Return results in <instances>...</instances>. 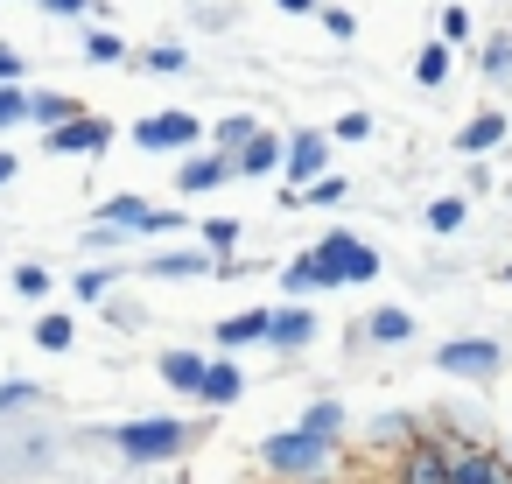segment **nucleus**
<instances>
[{"label":"nucleus","mask_w":512,"mask_h":484,"mask_svg":"<svg viewBox=\"0 0 512 484\" xmlns=\"http://www.w3.org/2000/svg\"><path fill=\"white\" fill-rule=\"evenodd\" d=\"M428 435V414H414V407H379V414H365L358 421V442H365V456H407L414 442Z\"/></svg>","instance_id":"7"},{"label":"nucleus","mask_w":512,"mask_h":484,"mask_svg":"<svg viewBox=\"0 0 512 484\" xmlns=\"http://www.w3.org/2000/svg\"><path fill=\"white\" fill-rule=\"evenodd\" d=\"M505 344L498 337H477V330H463V337H442L435 344V379H456V386H491L498 372H505Z\"/></svg>","instance_id":"4"},{"label":"nucleus","mask_w":512,"mask_h":484,"mask_svg":"<svg viewBox=\"0 0 512 484\" xmlns=\"http://www.w3.org/2000/svg\"><path fill=\"white\" fill-rule=\"evenodd\" d=\"M78 113H85L78 92H57V85H36V92H29V127H43V134L64 127V120H78Z\"/></svg>","instance_id":"25"},{"label":"nucleus","mask_w":512,"mask_h":484,"mask_svg":"<svg viewBox=\"0 0 512 484\" xmlns=\"http://www.w3.org/2000/svg\"><path fill=\"white\" fill-rule=\"evenodd\" d=\"M127 141L141 148V155H190V148H204L211 141V127L197 120V113H183V106H169V113H148V120H134L127 127Z\"/></svg>","instance_id":"5"},{"label":"nucleus","mask_w":512,"mask_h":484,"mask_svg":"<svg viewBox=\"0 0 512 484\" xmlns=\"http://www.w3.org/2000/svg\"><path fill=\"white\" fill-rule=\"evenodd\" d=\"M316 22H323V36H330V43H358V15H351V8H337V0H323Z\"/></svg>","instance_id":"40"},{"label":"nucleus","mask_w":512,"mask_h":484,"mask_svg":"<svg viewBox=\"0 0 512 484\" xmlns=\"http://www.w3.org/2000/svg\"><path fill=\"white\" fill-rule=\"evenodd\" d=\"M330 141H337V134H323V127H295V134H288V162H281V183L309 190L316 176H330Z\"/></svg>","instance_id":"13"},{"label":"nucleus","mask_w":512,"mask_h":484,"mask_svg":"<svg viewBox=\"0 0 512 484\" xmlns=\"http://www.w3.org/2000/svg\"><path fill=\"white\" fill-rule=\"evenodd\" d=\"M43 400H50L43 379H0V421H15V414H29V407H43Z\"/></svg>","instance_id":"33"},{"label":"nucleus","mask_w":512,"mask_h":484,"mask_svg":"<svg viewBox=\"0 0 512 484\" xmlns=\"http://www.w3.org/2000/svg\"><path fill=\"white\" fill-rule=\"evenodd\" d=\"M197 239H204L218 260H239V239H246V232H239V218H204V225H197Z\"/></svg>","instance_id":"35"},{"label":"nucleus","mask_w":512,"mask_h":484,"mask_svg":"<svg viewBox=\"0 0 512 484\" xmlns=\"http://www.w3.org/2000/svg\"><path fill=\"white\" fill-rule=\"evenodd\" d=\"M225 183H246L232 148H211V141H204V148L176 155V197H211V190H225Z\"/></svg>","instance_id":"9"},{"label":"nucleus","mask_w":512,"mask_h":484,"mask_svg":"<svg viewBox=\"0 0 512 484\" xmlns=\"http://www.w3.org/2000/svg\"><path fill=\"white\" fill-rule=\"evenodd\" d=\"M204 365H211V351H197V344H169V351H155V379H162L169 393H183V400H197Z\"/></svg>","instance_id":"15"},{"label":"nucleus","mask_w":512,"mask_h":484,"mask_svg":"<svg viewBox=\"0 0 512 484\" xmlns=\"http://www.w3.org/2000/svg\"><path fill=\"white\" fill-rule=\"evenodd\" d=\"M456 484H512L505 442H463L456 449Z\"/></svg>","instance_id":"17"},{"label":"nucleus","mask_w":512,"mask_h":484,"mask_svg":"<svg viewBox=\"0 0 512 484\" xmlns=\"http://www.w3.org/2000/svg\"><path fill=\"white\" fill-rule=\"evenodd\" d=\"M246 400V365H239V351H211V365H204V386H197V407H239Z\"/></svg>","instance_id":"14"},{"label":"nucleus","mask_w":512,"mask_h":484,"mask_svg":"<svg viewBox=\"0 0 512 484\" xmlns=\"http://www.w3.org/2000/svg\"><path fill=\"white\" fill-rule=\"evenodd\" d=\"M8 78H29V64H22L15 43H0V85H8Z\"/></svg>","instance_id":"45"},{"label":"nucleus","mask_w":512,"mask_h":484,"mask_svg":"<svg viewBox=\"0 0 512 484\" xmlns=\"http://www.w3.org/2000/svg\"><path fill=\"white\" fill-rule=\"evenodd\" d=\"M99 218H113V225H127V232H141V239H169V232H183V218H176V211H162V204H148L141 190H113V197H99Z\"/></svg>","instance_id":"11"},{"label":"nucleus","mask_w":512,"mask_h":484,"mask_svg":"<svg viewBox=\"0 0 512 484\" xmlns=\"http://www.w3.org/2000/svg\"><path fill=\"white\" fill-rule=\"evenodd\" d=\"M302 484H337V477H302Z\"/></svg>","instance_id":"49"},{"label":"nucleus","mask_w":512,"mask_h":484,"mask_svg":"<svg viewBox=\"0 0 512 484\" xmlns=\"http://www.w3.org/2000/svg\"><path fill=\"white\" fill-rule=\"evenodd\" d=\"M29 8H36V15H50V22H85L99 0H29Z\"/></svg>","instance_id":"42"},{"label":"nucleus","mask_w":512,"mask_h":484,"mask_svg":"<svg viewBox=\"0 0 512 484\" xmlns=\"http://www.w3.org/2000/svg\"><path fill=\"white\" fill-rule=\"evenodd\" d=\"M470 204H477L470 190H442V197H428V204H421V225H428L435 239H456V232L470 225Z\"/></svg>","instance_id":"24"},{"label":"nucleus","mask_w":512,"mask_h":484,"mask_svg":"<svg viewBox=\"0 0 512 484\" xmlns=\"http://www.w3.org/2000/svg\"><path fill=\"white\" fill-rule=\"evenodd\" d=\"M127 239H141V232H127V225H113V218H92V225H85V253H120Z\"/></svg>","instance_id":"38"},{"label":"nucleus","mask_w":512,"mask_h":484,"mask_svg":"<svg viewBox=\"0 0 512 484\" xmlns=\"http://www.w3.org/2000/svg\"><path fill=\"white\" fill-rule=\"evenodd\" d=\"M428 428H442V435H456V442H491V435H498V421H491L484 400H442V407L428 414Z\"/></svg>","instance_id":"16"},{"label":"nucleus","mask_w":512,"mask_h":484,"mask_svg":"<svg viewBox=\"0 0 512 484\" xmlns=\"http://www.w3.org/2000/svg\"><path fill=\"white\" fill-rule=\"evenodd\" d=\"M29 92H36L29 78H8V85H0V141L29 127Z\"/></svg>","instance_id":"32"},{"label":"nucleus","mask_w":512,"mask_h":484,"mask_svg":"<svg viewBox=\"0 0 512 484\" xmlns=\"http://www.w3.org/2000/svg\"><path fill=\"white\" fill-rule=\"evenodd\" d=\"M134 64H141L148 78H183V71H190V50H183V43H141Z\"/></svg>","instance_id":"30"},{"label":"nucleus","mask_w":512,"mask_h":484,"mask_svg":"<svg viewBox=\"0 0 512 484\" xmlns=\"http://www.w3.org/2000/svg\"><path fill=\"white\" fill-rule=\"evenodd\" d=\"M505 141H512V120H505L498 106L456 127V155H463V162H470V155H491V148H505Z\"/></svg>","instance_id":"23"},{"label":"nucleus","mask_w":512,"mask_h":484,"mask_svg":"<svg viewBox=\"0 0 512 484\" xmlns=\"http://www.w3.org/2000/svg\"><path fill=\"white\" fill-rule=\"evenodd\" d=\"M211 421H218V407H204V414H134V421L106 428V449L127 470H162V463H183L211 435Z\"/></svg>","instance_id":"1"},{"label":"nucleus","mask_w":512,"mask_h":484,"mask_svg":"<svg viewBox=\"0 0 512 484\" xmlns=\"http://www.w3.org/2000/svg\"><path fill=\"white\" fill-rule=\"evenodd\" d=\"M316 337H323L316 295H281V302H274V323H267V351H274V358H302Z\"/></svg>","instance_id":"6"},{"label":"nucleus","mask_w":512,"mask_h":484,"mask_svg":"<svg viewBox=\"0 0 512 484\" xmlns=\"http://www.w3.org/2000/svg\"><path fill=\"white\" fill-rule=\"evenodd\" d=\"M358 323H365L372 351H400V344H414V309H407V302H379V309L358 316Z\"/></svg>","instance_id":"21"},{"label":"nucleus","mask_w":512,"mask_h":484,"mask_svg":"<svg viewBox=\"0 0 512 484\" xmlns=\"http://www.w3.org/2000/svg\"><path fill=\"white\" fill-rule=\"evenodd\" d=\"M449 71H456V43H442V36H435V43H421V50H414V85H421V92H442V85H449Z\"/></svg>","instance_id":"26"},{"label":"nucleus","mask_w":512,"mask_h":484,"mask_svg":"<svg viewBox=\"0 0 512 484\" xmlns=\"http://www.w3.org/2000/svg\"><path fill=\"white\" fill-rule=\"evenodd\" d=\"M148 288H162V281H204V274H218V253L197 239V246H155L141 267H134Z\"/></svg>","instance_id":"12"},{"label":"nucleus","mask_w":512,"mask_h":484,"mask_svg":"<svg viewBox=\"0 0 512 484\" xmlns=\"http://www.w3.org/2000/svg\"><path fill=\"white\" fill-rule=\"evenodd\" d=\"M456 435H442V428H428L407 456H393V484H456Z\"/></svg>","instance_id":"8"},{"label":"nucleus","mask_w":512,"mask_h":484,"mask_svg":"<svg viewBox=\"0 0 512 484\" xmlns=\"http://www.w3.org/2000/svg\"><path fill=\"white\" fill-rule=\"evenodd\" d=\"M505 190H512V183H505Z\"/></svg>","instance_id":"50"},{"label":"nucleus","mask_w":512,"mask_h":484,"mask_svg":"<svg viewBox=\"0 0 512 484\" xmlns=\"http://www.w3.org/2000/svg\"><path fill=\"white\" fill-rule=\"evenodd\" d=\"M15 176H22V155H15V148H8V141H0V190H8V183H15Z\"/></svg>","instance_id":"46"},{"label":"nucleus","mask_w":512,"mask_h":484,"mask_svg":"<svg viewBox=\"0 0 512 484\" xmlns=\"http://www.w3.org/2000/svg\"><path fill=\"white\" fill-rule=\"evenodd\" d=\"M8 288H15L22 302H50V295H57V267H43V260H15V267H8Z\"/></svg>","instance_id":"29"},{"label":"nucleus","mask_w":512,"mask_h":484,"mask_svg":"<svg viewBox=\"0 0 512 484\" xmlns=\"http://www.w3.org/2000/svg\"><path fill=\"white\" fill-rule=\"evenodd\" d=\"M330 134H337L344 148H365L379 127H372V113H337V120H330Z\"/></svg>","instance_id":"41"},{"label":"nucleus","mask_w":512,"mask_h":484,"mask_svg":"<svg viewBox=\"0 0 512 484\" xmlns=\"http://www.w3.org/2000/svg\"><path fill=\"white\" fill-rule=\"evenodd\" d=\"M281 162H288V134H281V127H260V134L239 148V176H246V183L281 176Z\"/></svg>","instance_id":"20"},{"label":"nucleus","mask_w":512,"mask_h":484,"mask_svg":"<svg viewBox=\"0 0 512 484\" xmlns=\"http://www.w3.org/2000/svg\"><path fill=\"white\" fill-rule=\"evenodd\" d=\"M99 316H106V323H113V330H127V337H134V330H148V323H155V316H148V302H141V295H127V288H113V295H106V302H99Z\"/></svg>","instance_id":"31"},{"label":"nucleus","mask_w":512,"mask_h":484,"mask_svg":"<svg viewBox=\"0 0 512 484\" xmlns=\"http://www.w3.org/2000/svg\"><path fill=\"white\" fill-rule=\"evenodd\" d=\"M78 64H92V71H120V64H134V43H127L113 22H99V29L78 36Z\"/></svg>","instance_id":"19"},{"label":"nucleus","mask_w":512,"mask_h":484,"mask_svg":"<svg viewBox=\"0 0 512 484\" xmlns=\"http://www.w3.org/2000/svg\"><path fill=\"white\" fill-rule=\"evenodd\" d=\"M29 344H36V351H50V358H57V351H71V344H78V316L43 309V316L29 323Z\"/></svg>","instance_id":"27"},{"label":"nucleus","mask_w":512,"mask_h":484,"mask_svg":"<svg viewBox=\"0 0 512 484\" xmlns=\"http://www.w3.org/2000/svg\"><path fill=\"white\" fill-rule=\"evenodd\" d=\"M477 71H484V85H505V78H512V36H491V43L477 50Z\"/></svg>","instance_id":"37"},{"label":"nucleus","mask_w":512,"mask_h":484,"mask_svg":"<svg viewBox=\"0 0 512 484\" xmlns=\"http://www.w3.org/2000/svg\"><path fill=\"white\" fill-rule=\"evenodd\" d=\"M113 134H120V127H113V120H99V113L85 106L78 120H64V127H50V134H43V155L92 162V155H106V148H113Z\"/></svg>","instance_id":"10"},{"label":"nucleus","mask_w":512,"mask_h":484,"mask_svg":"<svg viewBox=\"0 0 512 484\" xmlns=\"http://www.w3.org/2000/svg\"><path fill=\"white\" fill-rule=\"evenodd\" d=\"M337 463H344V442H330V435H316V428H267L260 435V470L274 477V484H302V477H337Z\"/></svg>","instance_id":"2"},{"label":"nucleus","mask_w":512,"mask_h":484,"mask_svg":"<svg viewBox=\"0 0 512 484\" xmlns=\"http://www.w3.org/2000/svg\"><path fill=\"white\" fill-rule=\"evenodd\" d=\"M274 8H281V15H316L323 0H274Z\"/></svg>","instance_id":"47"},{"label":"nucleus","mask_w":512,"mask_h":484,"mask_svg":"<svg viewBox=\"0 0 512 484\" xmlns=\"http://www.w3.org/2000/svg\"><path fill=\"white\" fill-rule=\"evenodd\" d=\"M274 288H281V295H323V288H316V267H309V253H295V260L274 274Z\"/></svg>","instance_id":"39"},{"label":"nucleus","mask_w":512,"mask_h":484,"mask_svg":"<svg viewBox=\"0 0 512 484\" xmlns=\"http://www.w3.org/2000/svg\"><path fill=\"white\" fill-rule=\"evenodd\" d=\"M267 323H274V302H267V309H239V316L211 323V351H246V344H267Z\"/></svg>","instance_id":"22"},{"label":"nucleus","mask_w":512,"mask_h":484,"mask_svg":"<svg viewBox=\"0 0 512 484\" xmlns=\"http://www.w3.org/2000/svg\"><path fill=\"white\" fill-rule=\"evenodd\" d=\"M253 134H260V120H253V113H218V120H211V148H232V155H239Z\"/></svg>","instance_id":"34"},{"label":"nucleus","mask_w":512,"mask_h":484,"mask_svg":"<svg viewBox=\"0 0 512 484\" xmlns=\"http://www.w3.org/2000/svg\"><path fill=\"white\" fill-rule=\"evenodd\" d=\"M302 428H316V435H330V442H351V407H344L337 393H323V400L302 407Z\"/></svg>","instance_id":"28"},{"label":"nucleus","mask_w":512,"mask_h":484,"mask_svg":"<svg viewBox=\"0 0 512 484\" xmlns=\"http://www.w3.org/2000/svg\"><path fill=\"white\" fill-rule=\"evenodd\" d=\"M127 281H141V274H134V267H113V253L92 260V267H71V295H78L85 309H99V302H106L113 288H127Z\"/></svg>","instance_id":"18"},{"label":"nucleus","mask_w":512,"mask_h":484,"mask_svg":"<svg viewBox=\"0 0 512 484\" xmlns=\"http://www.w3.org/2000/svg\"><path fill=\"white\" fill-rule=\"evenodd\" d=\"M309 267H316V288H323V295H337V288H372L386 260H379V246H372V239H358V232L330 225V232L309 246Z\"/></svg>","instance_id":"3"},{"label":"nucleus","mask_w":512,"mask_h":484,"mask_svg":"<svg viewBox=\"0 0 512 484\" xmlns=\"http://www.w3.org/2000/svg\"><path fill=\"white\" fill-rule=\"evenodd\" d=\"M344 197H351V183H344V176L330 169V176H316V183L302 190V211H337Z\"/></svg>","instance_id":"36"},{"label":"nucleus","mask_w":512,"mask_h":484,"mask_svg":"<svg viewBox=\"0 0 512 484\" xmlns=\"http://www.w3.org/2000/svg\"><path fill=\"white\" fill-rule=\"evenodd\" d=\"M491 183H498V176H491V162H484V155H470V169H463V190H470V197H491Z\"/></svg>","instance_id":"43"},{"label":"nucleus","mask_w":512,"mask_h":484,"mask_svg":"<svg viewBox=\"0 0 512 484\" xmlns=\"http://www.w3.org/2000/svg\"><path fill=\"white\" fill-rule=\"evenodd\" d=\"M442 43H470V8H442Z\"/></svg>","instance_id":"44"},{"label":"nucleus","mask_w":512,"mask_h":484,"mask_svg":"<svg viewBox=\"0 0 512 484\" xmlns=\"http://www.w3.org/2000/svg\"><path fill=\"white\" fill-rule=\"evenodd\" d=\"M498 281H505V288H512V260H505V267H498Z\"/></svg>","instance_id":"48"}]
</instances>
